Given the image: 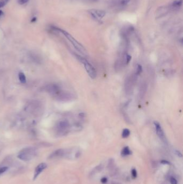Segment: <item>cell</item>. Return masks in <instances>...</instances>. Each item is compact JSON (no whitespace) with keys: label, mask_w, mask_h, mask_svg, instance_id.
<instances>
[{"label":"cell","mask_w":183,"mask_h":184,"mask_svg":"<svg viewBox=\"0 0 183 184\" xmlns=\"http://www.w3.org/2000/svg\"><path fill=\"white\" fill-rule=\"evenodd\" d=\"M54 29H55V30L59 31L61 32L62 33L63 35L69 40V41H70V42L72 44L73 46L75 47V49L78 51V52L82 54L83 55L86 54V51L85 49V47H84L81 44L77 41V40L74 37H73L70 34H69L68 32L62 30V29L57 28L56 27H54Z\"/></svg>","instance_id":"6da1fadb"},{"label":"cell","mask_w":183,"mask_h":184,"mask_svg":"<svg viewBox=\"0 0 183 184\" xmlns=\"http://www.w3.org/2000/svg\"><path fill=\"white\" fill-rule=\"evenodd\" d=\"M75 56L76 57V58L83 65L86 72L90 78L92 79L96 78L97 76V72L94 66L86 58L80 56V55L76 54Z\"/></svg>","instance_id":"7a4b0ae2"},{"label":"cell","mask_w":183,"mask_h":184,"mask_svg":"<svg viewBox=\"0 0 183 184\" xmlns=\"http://www.w3.org/2000/svg\"><path fill=\"white\" fill-rule=\"evenodd\" d=\"M36 150L32 147H28L22 150L18 154V158L24 161H29L36 155Z\"/></svg>","instance_id":"3957f363"},{"label":"cell","mask_w":183,"mask_h":184,"mask_svg":"<svg viewBox=\"0 0 183 184\" xmlns=\"http://www.w3.org/2000/svg\"><path fill=\"white\" fill-rule=\"evenodd\" d=\"M72 129V127L68 121L66 120H61L56 125V130L58 134L61 135L67 134Z\"/></svg>","instance_id":"277c9868"},{"label":"cell","mask_w":183,"mask_h":184,"mask_svg":"<svg viewBox=\"0 0 183 184\" xmlns=\"http://www.w3.org/2000/svg\"><path fill=\"white\" fill-rule=\"evenodd\" d=\"M45 90L50 95L55 98L60 91L61 89L57 84L51 83L48 84L45 87Z\"/></svg>","instance_id":"5b68a950"},{"label":"cell","mask_w":183,"mask_h":184,"mask_svg":"<svg viewBox=\"0 0 183 184\" xmlns=\"http://www.w3.org/2000/svg\"><path fill=\"white\" fill-rule=\"evenodd\" d=\"M136 75L130 76L127 78L125 82V90L127 94H130L132 91L134 83L135 82V79H136Z\"/></svg>","instance_id":"8992f818"},{"label":"cell","mask_w":183,"mask_h":184,"mask_svg":"<svg viewBox=\"0 0 183 184\" xmlns=\"http://www.w3.org/2000/svg\"><path fill=\"white\" fill-rule=\"evenodd\" d=\"M89 13L91 15L94 19L97 20H100V18H103L106 15V12L104 10H97V9H92L90 10Z\"/></svg>","instance_id":"52a82bcc"},{"label":"cell","mask_w":183,"mask_h":184,"mask_svg":"<svg viewBox=\"0 0 183 184\" xmlns=\"http://www.w3.org/2000/svg\"><path fill=\"white\" fill-rule=\"evenodd\" d=\"M154 125L155 127L156 132L157 136H158L159 138L161 139V140L165 142L166 141V136L165 134H164V132L162 129V127H161L160 124L158 122H155Z\"/></svg>","instance_id":"ba28073f"},{"label":"cell","mask_w":183,"mask_h":184,"mask_svg":"<svg viewBox=\"0 0 183 184\" xmlns=\"http://www.w3.org/2000/svg\"><path fill=\"white\" fill-rule=\"evenodd\" d=\"M47 167V165L45 163H42L38 165L36 167L35 170H34V180L36 178L38 177V176L41 173L43 170H44Z\"/></svg>","instance_id":"9c48e42d"},{"label":"cell","mask_w":183,"mask_h":184,"mask_svg":"<svg viewBox=\"0 0 183 184\" xmlns=\"http://www.w3.org/2000/svg\"><path fill=\"white\" fill-rule=\"evenodd\" d=\"M66 153V151L64 149H58L55 151L52 154H50V158H56L58 157H61L65 155Z\"/></svg>","instance_id":"30bf717a"},{"label":"cell","mask_w":183,"mask_h":184,"mask_svg":"<svg viewBox=\"0 0 183 184\" xmlns=\"http://www.w3.org/2000/svg\"><path fill=\"white\" fill-rule=\"evenodd\" d=\"M18 78H19V80L22 83H23V84L26 83V78L23 72H20L19 73V74H18Z\"/></svg>","instance_id":"8fae6325"},{"label":"cell","mask_w":183,"mask_h":184,"mask_svg":"<svg viewBox=\"0 0 183 184\" xmlns=\"http://www.w3.org/2000/svg\"><path fill=\"white\" fill-rule=\"evenodd\" d=\"M132 153L130 150L128 146H126L124 148L122 151V156H126L128 155H130Z\"/></svg>","instance_id":"7c38bea8"},{"label":"cell","mask_w":183,"mask_h":184,"mask_svg":"<svg viewBox=\"0 0 183 184\" xmlns=\"http://www.w3.org/2000/svg\"><path fill=\"white\" fill-rule=\"evenodd\" d=\"M130 132L128 129H124L122 132V137L124 138H127L130 135Z\"/></svg>","instance_id":"4fadbf2b"},{"label":"cell","mask_w":183,"mask_h":184,"mask_svg":"<svg viewBox=\"0 0 183 184\" xmlns=\"http://www.w3.org/2000/svg\"><path fill=\"white\" fill-rule=\"evenodd\" d=\"M142 67L141 65H138L137 66L136 71V73H135V75H140L142 73Z\"/></svg>","instance_id":"5bb4252c"},{"label":"cell","mask_w":183,"mask_h":184,"mask_svg":"<svg viewBox=\"0 0 183 184\" xmlns=\"http://www.w3.org/2000/svg\"><path fill=\"white\" fill-rule=\"evenodd\" d=\"M9 0H0V8L5 6Z\"/></svg>","instance_id":"9a60e30c"},{"label":"cell","mask_w":183,"mask_h":184,"mask_svg":"<svg viewBox=\"0 0 183 184\" xmlns=\"http://www.w3.org/2000/svg\"><path fill=\"white\" fill-rule=\"evenodd\" d=\"M182 5V1H176L173 3L172 6L175 7H179Z\"/></svg>","instance_id":"2e32d148"},{"label":"cell","mask_w":183,"mask_h":184,"mask_svg":"<svg viewBox=\"0 0 183 184\" xmlns=\"http://www.w3.org/2000/svg\"><path fill=\"white\" fill-rule=\"evenodd\" d=\"M8 167L7 166H3L0 168V174H1L3 173L6 172L7 170H8Z\"/></svg>","instance_id":"e0dca14e"},{"label":"cell","mask_w":183,"mask_h":184,"mask_svg":"<svg viewBox=\"0 0 183 184\" xmlns=\"http://www.w3.org/2000/svg\"><path fill=\"white\" fill-rule=\"evenodd\" d=\"M132 176L134 178H135L136 177L137 172H136V170H135V169H133L132 171Z\"/></svg>","instance_id":"ac0fdd59"},{"label":"cell","mask_w":183,"mask_h":184,"mask_svg":"<svg viewBox=\"0 0 183 184\" xmlns=\"http://www.w3.org/2000/svg\"><path fill=\"white\" fill-rule=\"evenodd\" d=\"M130 0H122V1H121V4H122V5L125 6L128 4V3L130 2Z\"/></svg>","instance_id":"d6986e66"},{"label":"cell","mask_w":183,"mask_h":184,"mask_svg":"<svg viewBox=\"0 0 183 184\" xmlns=\"http://www.w3.org/2000/svg\"><path fill=\"white\" fill-rule=\"evenodd\" d=\"M170 182L171 184H177V181L174 178H171L170 179Z\"/></svg>","instance_id":"ffe728a7"},{"label":"cell","mask_w":183,"mask_h":184,"mask_svg":"<svg viewBox=\"0 0 183 184\" xmlns=\"http://www.w3.org/2000/svg\"><path fill=\"white\" fill-rule=\"evenodd\" d=\"M28 1L29 0H18V3L20 5H24L25 3H27Z\"/></svg>","instance_id":"44dd1931"},{"label":"cell","mask_w":183,"mask_h":184,"mask_svg":"<svg viewBox=\"0 0 183 184\" xmlns=\"http://www.w3.org/2000/svg\"><path fill=\"white\" fill-rule=\"evenodd\" d=\"M175 153L176 154L178 157H182V154L180 152H179V151H178V150H176L175 151Z\"/></svg>","instance_id":"7402d4cb"},{"label":"cell","mask_w":183,"mask_h":184,"mask_svg":"<svg viewBox=\"0 0 183 184\" xmlns=\"http://www.w3.org/2000/svg\"><path fill=\"white\" fill-rule=\"evenodd\" d=\"M107 181H108V179H107L106 178L104 177V178H103L101 179V182L102 183H105L106 182H107Z\"/></svg>","instance_id":"603a6c76"},{"label":"cell","mask_w":183,"mask_h":184,"mask_svg":"<svg viewBox=\"0 0 183 184\" xmlns=\"http://www.w3.org/2000/svg\"><path fill=\"white\" fill-rule=\"evenodd\" d=\"M161 163L163 164H170V163L169 162H168V161H166V160H162V161H161Z\"/></svg>","instance_id":"cb8c5ba5"},{"label":"cell","mask_w":183,"mask_h":184,"mask_svg":"<svg viewBox=\"0 0 183 184\" xmlns=\"http://www.w3.org/2000/svg\"><path fill=\"white\" fill-rule=\"evenodd\" d=\"M36 17H34V18H32V20H31V22H36Z\"/></svg>","instance_id":"d4e9b609"},{"label":"cell","mask_w":183,"mask_h":184,"mask_svg":"<svg viewBox=\"0 0 183 184\" xmlns=\"http://www.w3.org/2000/svg\"><path fill=\"white\" fill-rule=\"evenodd\" d=\"M3 15V12H2V11H1V10H0V16H2Z\"/></svg>","instance_id":"484cf974"}]
</instances>
